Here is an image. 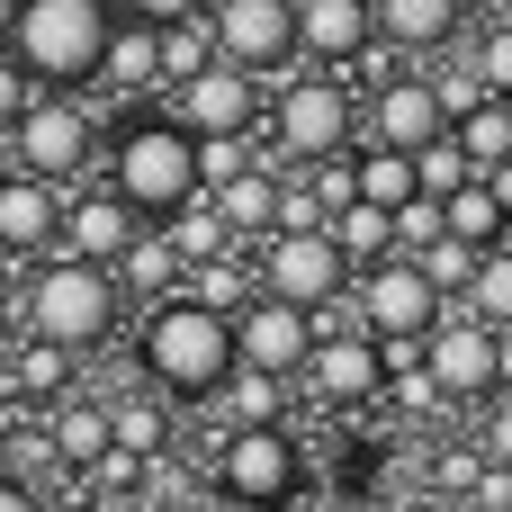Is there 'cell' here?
<instances>
[{
    "label": "cell",
    "mask_w": 512,
    "mask_h": 512,
    "mask_svg": "<svg viewBox=\"0 0 512 512\" xmlns=\"http://www.w3.org/2000/svg\"><path fill=\"white\" fill-rule=\"evenodd\" d=\"M234 369V315L216 297H171L144 324V378L171 396H216Z\"/></svg>",
    "instance_id": "6da1fadb"
},
{
    "label": "cell",
    "mask_w": 512,
    "mask_h": 512,
    "mask_svg": "<svg viewBox=\"0 0 512 512\" xmlns=\"http://www.w3.org/2000/svg\"><path fill=\"white\" fill-rule=\"evenodd\" d=\"M117 9L108 0H18L9 9V54L27 63V81H99Z\"/></svg>",
    "instance_id": "7a4b0ae2"
},
{
    "label": "cell",
    "mask_w": 512,
    "mask_h": 512,
    "mask_svg": "<svg viewBox=\"0 0 512 512\" xmlns=\"http://www.w3.org/2000/svg\"><path fill=\"white\" fill-rule=\"evenodd\" d=\"M108 324H117V279H108V261L63 252V261H45V270L27 279V333H45V342H63V351H90V342H108Z\"/></svg>",
    "instance_id": "3957f363"
},
{
    "label": "cell",
    "mask_w": 512,
    "mask_h": 512,
    "mask_svg": "<svg viewBox=\"0 0 512 512\" xmlns=\"http://www.w3.org/2000/svg\"><path fill=\"white\" fill-rule=\"evenodd\" d=\"M117 198H126L135 216H180V207L198 198V135H189L180 117L126 126V144H117Z\"/></svg>",
    "instance_id": "277c9868"
},
{
    "label": "cell",
    "mask_w": 512,
    "mask_h": 512,
    "mask_svg": "<svg viewBox=\"0 0 512 512\" xmlns=\"http://www.w3.org/2000/svg\"><path fill=\"white\" fill-rule=\"evenodd\" d=\"M414 360L432 369L441 405L495 396V324H486V315H432V324L414 333Z\"/></svg>",
    "instance_id": "5b68a950"
},
{
    "label": "cell",
    "mask_w": 512,
    "mask_h": 512,
    "mask_svg": "<svg viewBox=\"0 0 512 512\" xmlns=\"http://www.w3.org/2000/svg\"><path fill=\"white\" fill-rule=\"evenodd\" d=\"M297 441L279 432V423H234L225 441H216V495H234V504H288L297 495Z\"/></svg>",
    "instance_id": "8992f818"
},
{
    "label": "cell",
    "mask_w": 512,
    "mask_h": 512,
    "mask_svg": "<svg viewBox=\"0 0 512 512\" xmlns=\"http://www.w3.org/2000/svg\"><path fill=\"white\" fill-rule=\"evenodd\" d=\"M261 288L315 315V306H333V297L351 288V261H342V243H333L324 225H279L270 261H261Z\"/></svg>",
    "instance_id": "52a82bcc"
},
{
    "label": "cell",
    "mask_w": 512,
    "mask_h": 512,
    "mask_svg": "<svg viewBox=\"0 0 512 512\" xmlns=\"http://www.w3.org/2000/svg\"><path fill=\"white\" fill-rule=\"evenodd\" d=\"M9 135H18V162L45 180H81V162L99 153V117L81 99H27L9 117Z\"/></svg>",
    "instance_id": "ba28073f"
},
{
    "label": "cell",
    "mask_w": 512,
    "mask_h": 512,
    "mask_svg": "<svg viewBox=\"0 0 512 512\" xmlns=\"http://www.w3.org/2000/svg\"><path fill=\"white\" fill-rule=\"evenodd\" d=\"M351 126H360V108L342 81H288L279 90V153L288 162H333L351 144Z\"/></svg>",
    "instance_id": "9c48e42d"
},
{
    "label": "cell",
    "mask_w": 512,
    "mask_h": 512,
    "mask_svg": "<svg viewBox=\"0 0 512 512\" xmlns=\"http://www.w3.org/2000/svg\"><path fill=\"white\" fill-rule=\"evenodd\" d=\"M432 315H441V288L423 279V261H414V252L369 261V279H360V324H369L378 342H414Z\"/></svg>",
    "instance_id": "30bf717a"
},
{
    "label": "cell",
    "mask_w": 512,
    "mask_h": 512,
    "mask_svg": "<svg viewBox=\"0 0 512 512\" xmlns=\"http://www.w3.org/2000/svg\"><path fill=\"white\" fill-rule=\"evenodd\" d=\"M207 36L243 72H279V63H297V0H216Z\"/></svg>",
    "instance_id": "8fae6325"
},
{
    "label": "cell",
    "mask_w": 512,
    "mask_h": 512,
    "mask_svg": "<svg viewBox=\"0 0 512 512\" xmlns=\"http://www.w3.org/2000/svg\"><path fill=\"white\" fill-rule=\"evenodd\" d=\"M306 351H315V333H306V306H288V297H252V306H234V360H252V369H270V378H297L306 369Z\"/></svg>",
    "instance_id": "7c38bea8"
},
{
    "label": "cell",
    "mask_w": 512,
    "mask_h": 512,
    "mask_svg": "<svg viewBox=\"0 0 512 512\" xmlns=\"http://www.w3.org/2000/svg\"><path fill=\"white\" fill-rule=\"evenodd\" d=\"M306 378H315L324 405H369V396H387V342L369 324L360 333H333V342L306 351Z\"/></svg>",
    "instance_id": "4fadbf2b"
},
{
    "label": "cell",
    "mask_w": 512,
    "mask_h": 512,
    "mask_svg": "<svg viewBox=\"0 0 512 512\" xmlns=\"http://www.w3.org/2000/svg\"><path fill=\"white\" fill-rule=\"evenodd\" d=\"M171 90H180V126H189V135H243V126H252V108H261V99H252V72H243V63H225V54H216V63H198V72H189V81H171Z\"/></svg>",
    "instance_id": "5bb4252c"
},
{
    "label": "cell",
    "mask_w": 512,
    "mask_h": 512,
    "mask_svg": "<svg viewBox=\"0 0 512 512\" xmlns=\"http://www.w3.org/2000/svg\"><path fill=\"white\" fill-rule=\"evenodd\" d=\"M441 126H450V108H441L432 81H378V99H369V144L414 153V144H432Z\"/></svg>",
    "instance_id": "9a60e30c"
},
{
    "label": "cell",
    "mask_w": 512,
    "mask_h": 512,
    "mask_svg": "<svg viewBox=\"0 0 512 512\" xmlns=\"http://www.w3.org/2000/svg\"><path fill=\"white\" fill-rule=\"evenodd\" d=\"M135 207L117 198V189H81L72 207H63V243L81 252V261H126V243H135Z\"/></svg>",
    "instance_id": "2e32d148"
},
{
    "label": "cell",
    "mask_w": 512,
    "mask_h": 512,
    "mask_svg": "<svg viewBox=\"0 0 512 512\" xmlns=\"http://www.w3.org/2000/svg\"><path fill=\"white\" fill-rule=\"evenodd\" d=\"M369 36H378L369 0H297V54L351 63V54H369Z\"/></svg>",
    "instance_id": "e0dca14e"
},
{
    "label": "cell",
    "mask_w": 512,
    "mask_h": 512,
    "mask_svg": "<svg viewBox=\"0 0 512 512\" xmlns=\"http://www.w3.org/2000/svg\"><path fill=\"white\" fill-rule=\"evenodd\" d=\"M54 234H63V198H54V180H45V171L0 180V243H9V252H45Z\"/></svg>",
    "instance_id": "ac0fdd59"
},
{
    "label": "cell",
    "mask_w": 512,
    "mask_h": 512,
    "mask_svg": "<svg viewBox=\"0 0 512 512\" xmlns=\"http://www.w3.org/2000/svg\"><path fill=\"white\" fill-rule=\"evenodd\" d=\"M207 189H216L225 234H270V225H279V198H288V171L243 162V171H225V180H207Z\"/></svg>",
    "instance_id": "d6986e66"
},
{
    "label": "cell",
    "mask_w": 512,
    "mask_h": 512,
    "mask_svg": "<svg viewBox=\"0 0 512 512\" xmlns=\"http://www.w3.org/2000/svg\"><path fill=\"white\" fill-rule=\"evenodd\" d=\"M369 18H378V36L405 45V54H432V45L459 36V0H369Z\"/></svg>",
    "instance_id": "ffe728a7"
},
{
    "label": "cell",
    "mask_w": 512,
    "mask_h": 512,
    "mask_svg": "<svg viewBox=\"0 0 512 512\" xmlns=\"http://www.w3.org/2000/svg\"><path fill=\"white\" fill-rule=\"evenodd\" d=\"M324 234L342 243V261H387V252H396V207H378V198L351 189V198L324 216Z\"/></svg>",
    "instance_id": "44dd1931"
},
{
    "label": "cell",
    "mask_w": 512,
    "mask_h": 512,
    "mask_svg": "<svg viewBox=\"0 0 512 512\" xmlns=\"http://www.w3.org/2000/svg\"><path fill=\"white\" fill-rule=\"evenodd\" d=\"M99 81H117V90H153V81H162V36H153V18H135V27H108Z\"/></svg>",
    "instance_id": "7402d4cb"
},
{
    "label": "cell",
    "mask_w": 512,
    "mask_h": 512,
    "mask_svg": "<svg viewBox=\"0 0 512 512\" xmlns=\"http://www.w3.org/2000/svg\"><path fill=\"white\" fill-rule=\"evenodd\" d=\"M450 135L468 144V162H477V171H486V162H504V153H512V99H504V90L468 99V108L450 117Z\"/></svg>",
    "instance_id": "603a6c76"
},
{
    "label": "cell",
    "mask_w": 512,
    "mask_h": 512,
    "mask_svg": "<svg viewBox=\"0 0 512 512\" xmlns=\"http://www.w3.org/2000/svg\"><path fill=\"white\" fill-rule=\"evenodd\" d=\"M108 441H117L126 459H162V441H171V405H162V396H117V405H108Z\"/></svg>",
    "instance_id": "cb8c5ba5"
},
{
    "label": "cell",
    "mask_w": 512,
    "mask_h": 512,
    "mask_svg": "<svg viewBox=\"0 0 512 512\" xmlns=\"http://www.w3.org/2000/svg\"><path fill=\"white\" fill-rule=\"evenodd\" d=\"M441 225H450L459 243H504V198H495V189H486V180L468 171V180H459V189L441 198Z\"/></svg>",
    "instance_id": "d4e9b609"
},
{
    "label": "cell",
    "mask_w": 512,
    "mask_h": 512,
    "mask_svg": "<svg viewBox=\"0 0 512 512\" xmlns=\"http://www.w3.org/2000/svg\"><path fill=\"white\" fill-rule=\"evenodd\" d=\"M117 441H108V405H63L54 414V459L63 468H99Z\"/></svg>",
    "instance_id": "484cf974"
},
{
    "label": "cell",
    "mask_w": 512,
    "mask_h": 512,
    "mask_svg": "<svg viewBox=\"0 0 512 512\" xmlns=\"http://www.w3.org/2000/svg\"><path fill=\"white\" fill-rule=\"evenodd\" d=\"M351 189H360V198H378V207H405V198H414V153L369 144V153L351 162Z\"/></svg>",
    "instance_id": "4316f807"
},
{
    "label": "cell",
    "mask_w": 512,
    "mask_h": 512,
    "mask_svg": "<svg viewBox=\"0 0 512 512\" xmlns=\"http://www.w3.org/2000/svg\"><path fill=\"white\" fill-rule=\"evenodd\" d=\"M477 252H486V243H459L450 225H441L432 243H414V261H423V279H432L441 297H468V279H477Z\"/></svg>",
    "instance_id": "83f0119b"
},
{
    "label": "cell",
    "mask_w": 512,
    "mask_h": 512,
    "mask_svg": "<svg viewBox=\"0 0 512 512\" xmlns=\"http://www.w3.org/2000/svg\"><path fill=\"white\" fill-rule=\"evenodd\" d=\"M468 315H486V324H512V243H486V252H477Z\"/></svg>",
    "instance_id": "f1b7e54d"
},
{
    "label": "cell",
    "mask_w": 512,
    "mask_h": 512,
    "mask_svg": "<svg viewBox=\"0 0 512 512\" xmlns=\"http://www.w3.org/2000/svg\"><path fill=\"white\" fill-rule=\"evenodd\" d=\"M153 36H162V81H189L198 63H216V36H207V18H162Z\"/></svg>",
    "instance_id": "f546056e"
},
{
    "label": "cell",
    "mask_w": 512,
    "mask_h": 512,
    "mask_svg": "<svg viewBox=\"0 0 512 512\" xmlns=\"http://www.w3.org/2000/svg\"><path fill=\"white\" fill-rule=\"evenodd\" d=\"M468 171H477V162H468V144H459L450 126H441L432 144H414V189H432V198H450V189H459Z\"/></svg>",
    "instance_id": "4dcf8cb0"
},
{
    "label": "cell",
    "mask_w": 512,
    "mask_h": 512,
    "mask_svg": "<svg viewBox=\"0 0 512 512\" xmlns=\"http://www.w3.org/2000/svg\"><path fill=\"white\" fill-rule=\"evenodd\" d=\"M225 414H234V423H279V378L252 369V360H234V369H225Z\"/></svg>",
    "instance_id": "1f68e13d"
},
{
    "label": "cell",
    "mask_w": 512,
    "mask_h": 512,
    "mask_svg": "<svg viewBox=\"0 0 512 512\" xmlns=\"http://www.w3.org/2000/svg\"><path fill=\"white\" fill-rule=\"evenodd\" d=\"M9 378H18V387H27V396H63V387H72V351H63V342H45V333H36V342H27V351H18V369H9Z\"/></svg>",
    "instance_id": "d6a6232c"
},
{
    "label": "cell",
    "mask_w": 512,
    "mask_h": 512,
    "mask_svg": "<svg viewBox=\"0 0 512 512\" xmlns=\"http://www.w3.org/2000/svg\"><path fill=\"white\" fill-rule=\"evenodd\" d=\"M477 81L512 99V27H486V36H477Z\"/></svg>",
    "instance_id": "836d02e7"
},
{
    "label": "cell",
    "mask_w": 512,
    "mask_h": 512,
    "mask_svg": "<svg viewBox=\"0 0 512 512\" xmlns=\"http://www.w3.org/2000/svg\"><path fill=\"white\" fill-rule=\"evenodd\" d=\"M459 495H468L477 512H512V468H504V459H477V477H468Z\"/></svg>",
    "instance_id": "e575fe53"
},
{
    "label": "cell",
    "mask_w": 512,
    "mask_h": 512,
    "mask_svg": "<svg viewBox=\"0 0 512 512\" xmlns=\"http://www.w3.org/2000/svg\"><path fill=\"white\" fill-rule=\"evenodd\" d=\"M180 252H189V261H216V252H225V216H189V207H180Z\"/></svg>",
    "instance_id": "d590c367"
},
{
    "label": "cell",
    "mask_w": 512,
    "mask_h": 512,
    "mask_svg": "<svg viewBox=\"0 0 512 512\" xmlns=\"http://www.w3.org/2000/svg\"><path fill=\"white\" fill-rule=\"evenodd\" d=\"M486 459L512 468V387H495V405H486Z\"/></svg>",
    "instance_id": "8d00e7d4"
},
{
    "label": "cell",
    "mask_w": 512,
    "mask_h": 512,
    "mask_svg": "<svg viewBox=\"0 0 512 512\" xmlns=\"http://www.w3.org/2000/svg\"><path fill=\"white\" fill-rule=\"evenodd\" d=\"M27 99H36V90H27V63H18V54H0V126H9Z\"/></svg>",
    "instance_id": "74e56055"
},
{
    "label": "cell",
    "mask_w": 512,
    "mask_h": 512,
    "mask_svg": "<svg viewBox=\"0 0 512 512\" xmlns=\"http://www.w3.org/2000/svg\"><path fill=\"white\" fill-rule=\"evenodd\" d=\"M432 90H441V108H450V117H459L468 99H486V81H477V63H468V72H450V81H432Z\"/></svg>",
    "instance_id": "f35d334b"
},
{
    "label": "cell",
    "mask_w": 512,
    "mask_h": 512,
    "mask_svg": "<svg viewBox=\"0 0 512 512\" xmlns=\"http://www.w3.org/2000/svg\"><path fill=\"white\" fill-rule=\"evenodd\" d=\"M126 9H135V18H153V27H162V18H198V9H207V0H126Z\"/></svg>",
    "instance_id": "ab89813d"
},
{
    "label": "cell",
    "mask_w": 512,
    "mask_h": 512,
    "mask_svg": "<svg viewBox=\"0 0 512 512\" xmlns=\"http://www.w3.org/2000/svg\"><path fill=\"white\" fill-rule=\"evenodd\" d=\"M477 180H486V189H495V198H504V216H512V153H504V162H486V171H477Z\"/></svg>",
    "instance_id": "60d3db41"
},
{
    "label": "cell",
    "mask_w": 512,
    "mask_h": 512,
    "mask_svg": "<svg viewBox=\"0 0 512 512\" xmlns=\"http://www.w3.org/2000/svg\"><path fill=\"white\" fill-rule=\"evenodd\" d=\"M27 504V486H18V477H0V512H18Z\"/></svg>",
    "instance_id": "b9f144b4"
},
{
    "label": "cell",
    "mask_w": 512,
    "mask_h": 512,
    "mask_svg": "<svg viewBox=\"0 0 512 512\" xmlns=\"http://www.w3.org/2000/svg\"><path fill=\"white\" fill-rule=\"evenodd\" d=\"M9 9H18V0H0V45H9Z\"/></svg>",
    "instance_id": "7bdbcfd3"
},
{
    "label": "cell",
    "mask_w": 512,
    "mask_h": 512,
    "mask_svg": "<svg viewBox=\"0 0 512 512\" xmlns=\"http://www.w3.org/2000/svg\"><path fill=\"white\" fill-rule=\"evenodd\" d=\"M504 243H512V216H504Z\"/></svg>",
    "instance_id": "ee69618b"
},
{
    "label": "cell",
    "mask_w": 512,
    "mask_h": 512,
    "mask_svg": "<svg viewBox=\"0 0 512 512\" xmlns=\"http://www.w3.org/2000/svg\"><path fill=\"white\" fill-rule=\"evenodd\" d=\"M0 261H9V243H0Z\"/></svg>",
    "instance_id": "f6af8a7d"
}]
</instances>
